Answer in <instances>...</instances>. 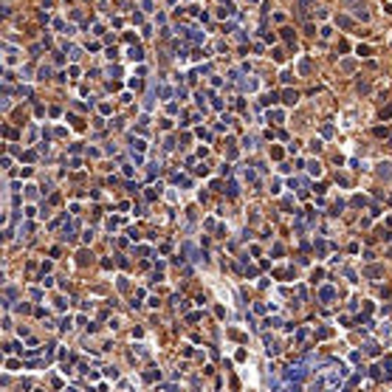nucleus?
<instances>
[{"mask_svg": "<svg viewBox=\"0 0 392 392\" xmlns=\"http://www.w3.org/2000/svg\"><path fill=\"white\" fill-rule=\"evenodd\" d=\"M130 59H141V51L138 48H130Z\"/></svg>", "mask_w": 392, "mask_h": 392, "instance_id": "nucleus-1", "label": "nucleus"}]
</instances>
